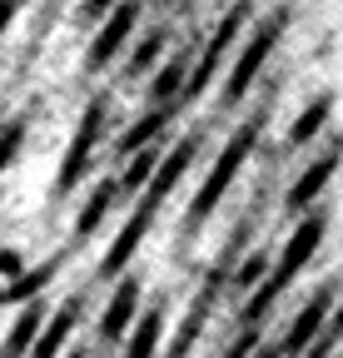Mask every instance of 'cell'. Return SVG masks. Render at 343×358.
I'll list each match as a JSON object with an SVG mask.
<instances>
[{"mask_svg":"<svg viewBox=\"0 0 343 358\" xmlns=\"http://www.w3.org/2000/svg\"><path fill=\"white\" fill-rule=\"evenodd\" d=\"M199 145H204V134H199V129L169 145V155H164L159 174L149 179V189L135 199L130 219H124V224H119V234L110 239V249H105V259H100V279H124V274H130V264H135V254H140V244H145V234H149L154 214L164 209V199L175 194V185H180V179L189 174V164H194Z\"/></svg>","mask_w":343,"mask_h":358,"instance_id":"obj_1","label":"cell"},{"mask_svg":"<svg viewBox=\"0 0 343 358\" xmlns=\"http://www.w3.org/2000/svg\"><path fill=\"white\" fill-rule=\"evenodd\" d=\"M323 229H328V214L323 209H314V214H304L289 229V239H284V249H279V264H274V274H269V284L259 289V294H249V303H244V313H239V324L244 329H259L264 319H269V308L289 294V284L309 268V259L319 254V244H323Z\"/></svg>","mask_w":343,"mask_h":358,"instance_id":"obj_2","label":"cell"},{"mask_svg":"<svg viewBox=\"0 0 343 358\" xmlns=\"http://www.w3.org/2000/svg\"><path fill=\"white\" fill-rule=\"evenodd\" d=\"M259 129H264V110L249 115V120L229 134V145L219 150V159L209 164V174L199 179V189H194V199H189V209H184V234H199L204 224H209V214L224 204L229 185H234L239 169H244V159L254 155V145H259Z\"/></svg>","mask_w":343,"mask_h":358,"instance_id":"obj_3","label":"cell"},{"mask_svg":"<svg viewBox=\"0 0 343 358\" xmlns=\"http://www.w3.org/2000/svg\"><path fill=\"white\" fill-rule=\"evenodd\" d=\"M284 25H289V10H269L259 25L249 30V40H244V50L234 55V65H229V80H224V110H239L244 100H249V90H254V80H259V70L269 65V55H274V45H279V35H284Z\"/></svg>","mask_w":343,"mask_h":358,"instance_id":"obj_4","label":"cell"},{"mask_svg":"<svg viewBox=\"0 0 343 358\" xmlns=\"http://www.w3.org/2000/svg\"><path fill=\"white\" fill-rule=\"evenodd\" d=\"M105 115H110V95H90V100H85L80 129H75V140H70V150H65V159L55 169V194H70L85 179V169H90V159H95V145L105 134Z\"/></svg>","mask_w":343,"mask_h":358,"instance_id":"obj_5","label":"cell"},{"mask_svg":"<svg viewBox=\"0 0 343 358\" xmlns=\"http://www.w3.org/2000/svg\"><path fill=\"white\" fill-rule=\"evenodd\" d=\"M244 20H249V6H229V10H224V20L209 30L204 50L194 55V70H189V90H184V105H189V100H199L204 90H209V80L219 75V65H224V55L234 50V40H239Z\"/></svg>","mask_w":343,"mask_h":358,"instance_id":"obj_6","label":"cell"},{"mask_svg":"<svg viewBox=\"0 0 343 358\" xmlns=\"http://www.w3.org/2000/svg\"><path fill=\"white\" fill-rule=\"evenodd\" d=\"M333 284H323V289H314V299L304 303V308H298L293 313V324H289V334L279 338V348H284V358H304L319 338H328L323 329L333 324V313H338V303H333Z\"/></svg>","mask_w":343,"mask_h":358,"instance_id":"obj_7","label":"cell"},{"mask_svg":"<svg viewBox=\"0 0 343 358\" xmlns=\"http://www.w3.org/2000/svg\"><path fill=\"white\" fill-rule=\"evenodd\" d=\"M338 164H343V140H333L319 159H309L304 169H298V179H293L289 194H284V209H289V214H298V219L314 214V204H319V194L328 189V179L338 174Z\"/></svg>","mask_w":343,"mask_h":358,"instance_id":"obj_8","label":"cell"},{"mask_svg":"<svg viewBox=\"0 0 343 358\" xmlns=\"http://www.w3.org/2000/svg\"><path fill=\"white\" fill-rule=\"evenodd\" d=\"M140 294H145V279L135 274H124L119 284H115V294H110V303H105V313H100V343H130V334H135V313H140Z\"/></svg>","mask_w":343,"mask_h":358,"instance_id":"obj_9","label":"cell"},{"mask_svg":"<svg viewBox=\"0 0 343 358\" xmlns=\"http://www.w3.org/2000/svg\"><path fill=\"white\" fill-rule=\"evenodd\" d=\"M135 25H140V0H124V6L90 35V50H85V70H105L119 50H124V45H130V35H135Z\"/></svg>","mask_w":343,"mask_h":358,"instance_id":"obj_10","label":"cell"},{"mask_svg":"<svg viewBox=\"0 0 343 358\" xmlns=\"http://www.w3.org/2000/svg\"><path fill=\"white\" fill-rule=\"evenodd\" d=\"M224 274L234 279V268L214 259L209 279H204V289H199V299H194V308H189V319H184V329H180L175 338H169L164 358H189V353H194V343H199V334H204V324H209V308H214V299H219V289H224Z\"/></svg>","mask_w":343,"mask_h":358,"instance_id":"obj_11","label":"cell"},{"mask_svg":"<svg viewBox=\"0 0 343 358\" xmlns=\"http://www.w3.org/2000/svg\"><path fill=\"white\" fill-rule=\"evenodd\" d=\"M50 303L45 299H35V303H25L20 313H15V324H10V334L0 338V358H30L35 353V343H40V334L50 329Z\"/></svg>","mask_w":343,"mask_h":358,"instance_id":"obj_12","label":"cell"},{"mask_svg":"<svg viewBox=\"0 0 343 358\" xmlns=\"http://www.w3.org/2000/svg\"><path fill=\"white\" fill-rule=\"evenodd\" d=\"M115 199H119V179H100V185L85 194V204H80V214H75V244H85V239L100 234V224H105V214L115 209Z\"/></svg>","mask_w":343,"mask_h":358,"instance_id":"obj_13","label":"cell"},{"mask_svg":"<svg viewBox=\"0 0 343 358\" xmlns=\"http://www.w3.org/2000/svg\"><path fill=\"white\" fill-rule=\"evenodd\" d=\"M80 308H85V299H80V294H70V299L50 313V329L40 334V343H35V353H30V358H60L65 338H70V334H75V324H80Z\"/></svg>","mask_w":343,"mask_h":358,"instance_id":"obj_14","label":"cell"},{"mask_svg":"<svg viewBox=\"0 0 343 358\" xmlns=\"http://www.w3.org/2000/svg\"><path fill=\"white\" fill-rule=\"evenodd\" d=\"M169 115H175V110H145V115H140V120H135V124L115 140V150H119V155H130V159H135V155H145L149 145H159V134H164Z\"/></svg>","mask_w":343,"mask_h":358,"instance_id":"obj_15","label":"cell"},{"mask_svg":"<svg viewBox=\"0 0 343 358\" xmlns=\"http://www.w3.org/2000/svg\"><path fill=\"white\" fill-rule=\"evenodd\" d=\"M159 338H164V303H149V308L140 313L130 343H124V358H164V353H159Z\"/></svg>","mask_w":343,"mask_h":358,"instance_id":"obj_16","label":"cell"},{"mask_svg":"<svg viewBox=\"0 0 343 358\" xmlns=\"http://www.w3.org/2000/svg\"><path fill=\"white\" fill-rule=\"evenodd\" d=\"M328 115H333V90H319V95L298 110V120H293V129H289V145H309L314 134L328 124Z\"/></svg>","mask_w":343,"mask_h":358,"instance_id":"obj_17","label":"cell"},{"mask_svg":"<svg viewBox=\"0 0 343 358\" xmlns=\"http://www.w3.org/2000/svg\"><path fill=\"white\" fill-rule=\"evenodd\" d=\"M274 264H279V254H269V249H249V259L234 268V289H254V294H259V289L269 284V274H274Z\"/></svg>","mask_w":343,"mask_h":358,"instance_id":"obj_18","label":"cell"},{"mask_svg":"<svg viewBox=\"0 0 343 358\" xmlns=\"http://www.w3.org/2000/svg\"><path fill=\"white\" fill-rule=\"evenodd\" d=\"M164 45H169V30H145V35L135 40V50H130V75H154Z\"/></svg>","mask_w":343,"mask_h":358,"instance_id":"obj_19","label":"cell"},{"mask_svg":"<svg viewBox=\"0 0 343 358\" xmlns=\"http://www.w3.org/2000/svg\"><path fill=\"white\" fill-rule=\"evenodd\" d=\"M60 259H65V254H55V259H45V264H40V268H30V274H25V279H15V284L6 289V299H25V303H35V299H40V289H45V284L55 279V268H60Z\"/></svg>","mask_w":343,"mask_h":358,"instance_id":"obj_20","label":"cell"},{"mask_svg":"<svg viewBox=\"0 0 343 358\" xmlns=\"http://www.w3.org/2000/svg\"><path fill=\"white\" fill-rule=\"evenodd\" d=\"M20 145H25V115H15L10 124H0V174H6V169L15 164Z\"/></svg>","mask_w":343,"mask_h":358,"instance_id":"obj_21","label":"cell"},{"mask_svg":"<svg viewBox=\"0 0 343 358\" xmlns=\"http://www.w3.org/2000/svg\"><path fill=\"white\" fill-rule=\"evenodd\" d=\"M259 348H264V334H259V329H244V334L224 348V358H254Z\"/></svg>","mask_w":343,"mask_h":358,"instance_id":"obj_22","label":"cell"},{"mask_svg":"<svg viewBox=\"0 0 343 358\" xmlns=\"http://www.w3.org/2000/svg\"><path fill=\"white\" fill-rule=\"evenodd\" d=\"M119 6H124V0H80V20H100L105 25Z\"/></svg>","mask_w":343,"mask_h":358,"instance_id":"obj_23","label":"cell"},{"mask_svg":"<svg viewBox=\"0 0 343 358\" xmlns=\"http://www.w3.org/2000/svg\"><path fill=\"white\" fill-rule=\"evenodd\" d=\"M20 6H25V0H0V35L10 30V20L20 15Z\"/></svg>","mask_w":343,"mask_h":358,"instance_id":"obj_24","label":"cell"},{"mask_svg":"<svg viewBox=\"0 0 343 358\" xmlns=\"http://www.w3.org/2000/svg\"><path fill=\"white\" fill-rule=\"evenodd\" d=\"M328 348H333V338H319V343H314L304 358H328Z\"/></svg>","mask_w":343,"mask_h":358,"instance_id":"obj_25","label":"cell"},{"mask_svg":"<svg viewBox=\"0 0 343 358\" xmlns=\"http://www.w3.org/2000/svg\"><path fill=\"white\" fill-rule=\"evenodd\" d=\"M328 338H343V303H338V313H333V324H328Z\"/></svg>","mask_w":343,"mask_h":358,"instance_id":"obj_26","label":"cell"},{"mask_svg":"<svg viewBox=\"0 0 343 358\" xmlns=\"http://www.w3.org/2000/svg\"><path fill=\"white\" fill-rule=\"evenodd\" d=\"M254 358H284V348H279V343H264V348L254 353Z\"/></svg>","mask_w":343,"mask_h":358,"instance_id":"obj_27","label":"cell"},{"mask_svg":"<svg viewBox=\"0 0 343 358\" xmlns=\"http://www.w3.org/2000/svg\"><path fill=\"white\" fill-rule=\"evenodd\" d=\"M65 358H90V353H85V348H65Z\"/></svg>","mask_w":343,"mask_h":358,"instance_id":"obj_28","label":"cell"},{"mask_svg":"<svg viewBox=\"0 0 343 358\" xmlns=\"http://www.w3.org/2000/svg\"><path fill=\"white\" fill-rule=\"evenodd\" d=\"M159 6H180V0H159Z\"/></svg>","mask_w":343,"mask_h":358,"instance_id":"obj_29","label":"cell"}]
</instances>
